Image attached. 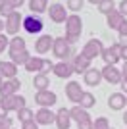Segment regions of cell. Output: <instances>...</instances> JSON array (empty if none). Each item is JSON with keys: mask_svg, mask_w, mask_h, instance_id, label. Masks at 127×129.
<instances>
[{"mask_svg": "<svg viewBox=\"0 0 127 129\" xmlns=\"http://www.w3.org/2000/svg\"><path fill=\"white\" fill-rule=\"evenodd\" d=\"M89 2H90V4H96V6H98V4L102 2V0H89Z\"/></svg>", "mask_w": 127, "mask_h": 129, "instance_id": "44", "label": "cell"}, {"mask_svg": "<svg viewBox=\"0 0 127 129\" xmlns=\"http://www.w3.org/2000/svg\"><path fill=\"white\" fill-rule=\"evenodd\" d=\"M12 12H16V10H14L6 0H2V2H0V16H2V17H8Z\"/></svg>", "mask_w": 127, "mask_h": 129, "instance_id": "32", "label": "cell"}, {"mask_svg": "<svg viewBox=\"0 0 127 129\" xmlns=\"http://www.w3.org/2000/svg\"><path fill=\"white\" fill-rule=\"evenodd\" d=\"M23 50H27L25 39H21L19 35L12 37V39H10V44H8V54H10V56H14V54H19V52H23Z\"/></svg>", "mask_w": 127, "mask_h": 129, "instance_id": "22", "label": "cell"}, {"mask_svg": "<svg viewBox=\"0 0 127 129\" xmlns=\"http://www.w3.org/2000/svg\"><path fill=\"white\" fill-rule=\"evenodd\" d=\"M121 81H127V62H123V68H121Z\"/></svg>", "mask_w": 127, "mask_h": 129, "instance_id": "42", "label": "cell"}, {"mask_svg": "<svg viewBox=\"0 0 127 129\" xmlns=\"http://www.w3.org/2000/svg\"><path fill=\"white\" fill-rule=\"evenodd\" d=\"M77 129H94V121H92V119L81 121V123H77Z\"/></svg>", "mask_w": 127, "mask_h": 129, "instance_id": "37", "label": "cell"}, {"mask_svg": "<svg viewBox=\"0 0 127 129\" xmlns=\"http://www.w3.org/2000/svg\"><path fill=\"white\" fill-rule=\"evenodd\" d=\"M48 85H50V79L44 73H37V75L33 77V87L37 91H48Z\"/></svg>", "mask_w": 127, "mask_h": 129, "instance_id": "25", "label": "cell"}, {"mask_svg": "<svg viewBox=\"0 0 127 129\" xmlns=\"http://www.w3.org/2000/svg\"><path fill=\"white\" fill-rule=\"evenodd\" d=\"M83 4H85V0H68L66 8H68V10H71L73 14H77V12H81Z\"/></svg>", "mask_w": 127, "mask_h": 129, "instance_id": "31", "label": "cell"}, {"mask_svg": "<svg viewBox=\"0 0 127 129\" xmlns=\"http://www.w3.org/2000/svg\"><path fill=\"white\" fill-rule=\"evenodd\" d=\"M69 114H71V119H73L75 123H81V121L92 119V118H90V114H89V110L81 108L79 104H75V106H71V108H69Z\"/></svg>", "mask_w": 127, "mask_h": 129, "instance_id": "23", "label": "cell"}, {"mask_svg": "<svg viewBox=\"0 0 127 129\" xmlns=\"http://www.w3.org/2000/svg\"><path fill=\"white\" fill-rule=\"evenodd\" d=\"M117 10L121 12L123 16L127 17V0H121V2H119V6H117Z\"/></svg>", "mask_w": 127, "mask_h": 129, "instance_id": "40", "label": "cell"}, {"mask_svg": "<svg viewBox=\"0 0 127 129\" xmlns=\"http://www.w3.org/2000/svg\"><path fill=\"white\" fill-rule=\"evenodd\" d=\"M19 89H21V81L17 79V77H14V79H4V81H2V85H0V98L17 94Z\"/></svg>", "mask_w": 127, "mask_h": 129, "instance_id": "11", "label": "cell"}, {"mask_svg": "<svg viewBox=\"0 0 127 129\" xmlns=\"http://www.w3.org/2000/svg\"><path fill=\"white\" fill-rule=\"evenodd\" d=\"M102 50H104V44H102L100 39H90V41H87V43H85V46H83V50H81V52H83L87 58L94 60V58H98V56L102 54Z\"/></svg>", "mask_w": 127, "mask_h": 129, "instance_id": "6", "label": "cell"}, {"mask_svg": "<svg viewBox=\"0 0 127 129\" xmlns=\"http://www.w3.org/2000/svg\"><path fill=\"white\" fill-rule=\"evenodd\" d=\"M21 25H23V16L19 14V10L12 12L10 16L6 17V21H4V31H6V35H12V37H16L17 33H19Z\"/></svg>", "mask_w": 127, "mask_h": 129, "instance_id": "4", "label": "cell"}, {"mask_svg": "<svg viewBox=\"0 0 127 129\" xmlns=\"http://www.w3.org/2000/svg\"><path fill=\"white\" fill-rule=\"evenodd\" d=\"M119 58L123 62H127V44H123V43H121V50H119Z\"/></svg>", "mask_w": 127, "mask_h": 129, "instance_id": "41", "label": "cell"}, {"mask_svg": "<svg viewBox=\"0 0 127 129\" xmlns=\"http://www.w3.org/2000/svg\"><path fill=\"white\" fill-rule=\"evenodd\" d=\"M17 119H19L21 123H25V121H31V119H35V112H33L31 108H21V110H17Z\"/></svg>", "mask_w": 127, "mask_h": 129, "instance_id": "28", "label": "cell"}, {"mask_svg": "<svg viewBox=\"0 0 127 129\" xmlns=\"http://www.w3.org/2000/svg\"><path fill=\"white\" fill-rule=\"evenodd\" d=\"M71 114H69V108H60L58 112H56V127L58 129H69L71 127Z\"/></svg>", "mask_w": 127, "mask_h": 129, "instance_id": "19", "label": "cell"}, {"mask_svg": "<svg viewBox=\"0 0 127 129\" xmlns=\"http://www.w3.org/2000/svg\"><path fill=\"white\" fill-rule=\"evenodd\" d=\"M2 29H4V21L0 19V33H2Z\"/></svg>", "mask_w": 127, "mask_h": 129, "instance_id": "46", "label": "cell"}, {"mask_svg": "<svg viewBox=\"0 0 127 129\" xmlns=\"http://www.w3.org/2000/svg\"><path fill=\"white\" fill-rule=\"evenodd\" d=\"M50 71H54V62H50L48 58H44V64H42V71H41V73L48 75Z\"/></svg>", "mask_w": 127, "mask_h": 129, "instance_id": "35", "label": "cell"}, {"mask_svg": "<svg viewBox=\"0 0 127 129\" xmlns=\"http://www.w3.org/2000/svg\"><path fill=\"white\" fill-rule=\"evenodd\" d=\"M8 44H10V37L6 33H0V54L4 50H8Z\"/></svg>", "mask_w": 127, "mask_h": 129, "instance_id": "34", "label": "cell"}, {"mask_svg": "<svg viewBox=\"0 0 127 129\" xmlns=\"http://www.w3.org/2000/svg\"><path fill=\"white\" fill-rule=\"evenodd\" d=\"M0 2H2V0H0Z\"/></svg>", "mask_w": 127, "mask_h": 129, "instance_id": "50", "label": "cell"}, {"mask_svg": "<svg viewBox=\"0 0 127 129\" xmlns=\"http://www.w3.org/2000/svg\"><path fill=\"white\" fill-rule=\"evenodd\" d=\"M2 81H4V77H2V75H0V85H2Z\"/></svg>", "mask_w": 127, "mask_h": 129, "instance_id": "47", "label": "cell"}, {"mask_svg": "<svg viewBox=\"0 0 127 129\" xmlns=\"http://www.w3.org/2000/svg\"><path fill=\"white\" fill-rule=\"evenodd\" d=\"M83 81H85V85L87 87H98L102 83V71L100 70H96V68H90V70H87L83 73Z\"/></svg>", "mask_w": 127, "mask_h": 129, "instance_id": "17", "label": "cell"}, {"mask_svg": "<svg viewBox=\"0 0 127 129\" xmlns=\"http://www.w3.org/2000/svg\"><path fill=\"white\" fill-rule=\"evenodd\" d=\"M125 129H127V127H125Z\"/></svg>", "mask_w": 127, "mask_h": 129, "instance_id": "51", "label": "cell"}, {"mask_svg": "<svg viewBox=\"0 0 127 129\" xmlns=\"http://www.w3.org/2000/svg\"><path fill=\"white\" fill-rule=\"evenodd\" d=\"M81 94H83V85H79V81H69L68 85H66V96L73 104L79 102Z\"/></svg>", "mask_w": 127, "mask_h": 129, "instance_id": "16", "label": "cell"}, {"mask_svg": "<svg viewBox=\"0 0 127 129\" xmlns=\"http://www.w3.org/2000/svg\"><path fill=\"white\" fill-rule=\"evenodd\" d=\"M123 123H125V127H127V112H125V116H123Z\"/></svg>", "mask_w": 127, "mask_h": 129, "instance_id": "45", "label": "cell"}, {"mask_svg": "<svg viewBox=\"0 0 127 129\" xmlns=\"http://www.w3.org/2000/svg\"><path fill=\"white\" fill-rule=\"evenodd\" d=\"M117 35H119V39H127V19L117 27Z\"/></svg>", "mask_w": 127, "mask_h": 129, "instance_id": "36", "label": "cell"}, {"mask_svg": "<svg viewBox=\"0 0 127 129\" xmlns=\"http://www.w3.org/2000/svg\"><path fill=\"white\" fill-rule=\"evenodd\" d=\"M25 106H27V100L21 94H12V96L0 98V110L6 112V114L17 112V110H21V108H25Z\"/></svg>", "mask_w": 127, "mask_h": 129, "instance_id": "3", "label": "cell"}, {"mask_svg": "<svg viewBox=\"0 0 127 129\" xmlns=\"http://www.w3.org/2000/svg\"><path fill=\"white\" fill-rule=\"evenodd\" d=\"M71 64H73L75 73H85L87 70H90V68H92V66H90V64H92V60L87 58L83 52H79L77 56H73V62H71Z\"/></svg>", "mask_w": 127, "mask_h": 129, "instance_id": "18", "label": "cell"}, {"mask_svg": "<svg viewBox=\"0 0 127 129\" xmlns=\"http://www.w3.org/2000/svg\"><path fill=\"white\" fill-rule=\"evenodd\" d=\"M112 10H116L114 0H102L100 4H98V12H100V14H104V16H108Z\"/></svg>", "mask_w": 127, "mask_h": 129, "instance_id": "29", "label": "cell"}, {"mask_svg": "<svg viewBox=\"0 0 127 129\" xmlns=\"http://www.w3.org/2000/svg\"><path fill=\"white\" fill-rule=\"evenodd\" d=\"M0 75L4 77V79L17 77V66L12 60H0Z\"/></svg>", "mask_w": 127, "mask_h": 129, "instance_id": "20", "label": "cell"}, {"mask_svg": "<svg viewBox=\"0 0 127 129\" xmlns=\"http://www.w3.org/2000/svg\"><path fill=\"white\" fill-rule=\"evenodd\" d=\"M119 50H121V43H116L102 50L100 58L104 60V66H117V62L121 60L119 58Z\"/></svg>", "mask_w": 127, "mask_h": 129, "instance_id": "5", "label": "cell"}, {"mask_svg": "<svg viewBox=\"0 0 127 129\" xmlns=\"http://www.w3.org/2000/svg\"><path fill=\"white\" fill-rule=\"evenodd\" d=\"M102 79L110 85H119L121 83V70L117 66H104L102 68Z\"/></svg>", "mask_w": 127, "mask_h": 129, "instance_id": "10", "label": "cell"}, {"mask_svg": "<svg viewBox=\"0 0 127 129\" xmlns=\"http://www.w3.org/2000/svg\"><path fill=\"white\" fill-rule=\"evenodd\" d=\"M52 44H54V37H50V35H41V37L35 41V52L37 54L52 52Z\"/></svg>", "mask_w": 127, "mask_h": 129, "instance_id": "15", "label": "cell"}, {"mask_svg": "<svg viewBox=\"0 0 127 129\" xmlns=\"http://www.w3.org/2000/svg\"><path fill=\"white\" fill-rule=\"evenodd\" d=\"M125 19H127V17L123 16V14H121L119 10H117V8H116V10H112L110 14L106 16V25L110 27V29H116V31H117V27L121 25V23L125 21Z\"/></svg>", "mask_w": 127, "mask_h": 129, "instance_id": "21", "label": "cell"}, {"mask_svg": "<svg viewBox=\"0 0 127 129\" xmlns=\"http://www.w3.org/2000/svg\"><path fill=\"white\" fill-rule=\"evenodd\" d=\"M56 77H60V79H69V77L75 73L73 70V64L69 62V60H66V62H58V64H54V71H52Z\"/></svg>", "mask_w": 127, "mask_h": 129, "instance_id": "12", "label": "cell"}, {"mask_svg": "<svg viewBox=\"0 0 127 129\" xmlns=\"http://www.w3.org/2000/svg\"><path fill=\"white\" fill-rule=\"evenodd\" d=\"M52 54L60 62H66L73 56V46L66 41V37H54V44H52Z\"/></svg>", "mask_w": 127, "mask_h": 129, "instance_id": "2", "label": "cell"}, {"mask_svg": "<svg viewBox=\"0 0 127 129\" xmlns=\"http://www.w3.org/2000/svg\"><path fill=\"white\" fill-rule=\"evenodd\" d=\"M35 121L39 125H52L56 121V112H52L50 108H39L35 112Z\"/></svg>", "mask_w": 127, "mask_h": 129, "instance_id": "13", "label": "cell"}, {"mask_svg": "<svg viewBox=\"0 0 127 129\" xmlns=\"http://www.w3.org/2000/svg\"><path fill=\"white\" fill-rule=\"evenodd\" d=\"M125 106H127V96L121 91L119 92H112L110 96H108V108H110V110L119 112V110H123Z\"/></svg>", "mask_w": 127, "mask_h": 129, "instance_id": "14", "label": "cell"}, {"mask_svg": "<svg viewBox=\"0 0 127 129\" xmlns=\"http://www.w3.org/2000/svg\"><path fill=\"white\" fill-rule=\"evenodd\" d=\"M23 29H25L29 35H39V33L44 29V23H42V19L41 17H37V16H25L23 17Z\"/></svg>", "mask_w": 127, "mask_h": 129, "instance_id": "8", "label": "cell"}, {"mask_svg": "<svg viewBox=\"0 0 127 129\" xmlns=\"http://www.w3.org/2000/svg\"><path fill=\"white\" fill-rule=\"evenodd\" d=\"M6 2H8V4H10L14 10H19L21 6H23V2H25V0H6Z\"/></svg>", "mask_w": 127, "mask_h": 129, "instance_id": "39", "label": "cell"}, {"mask_svg": "<svg viewBox=\"0 0 127 129\" xmlns=\"http://www.w3.org/2000/svg\"><path fill=\"white\" fill-rule=\"evenodd\" d=\"M110 129H114V127H110Z\"/></svg>", "mask_w": 127, "mask_h": 129, "instance_id": "49", "label": "cell"}, {"mask_svg": "<svg viewBox=\"0 0 127 129\" xmlns=\"http://www.w3.org/2000/svg\"><path fill=\"white\" fill-rule=\"evenodd\" d=\"M94 129H110V121H108V118H104V116L96 118L94 119Z\"/></svg>", "mask_w": 127, "mask_h": 129, "instance_id": "33", "label": "cell"}, {"mask_svg": "<svg viewBox=\"0 0 127 129\" xmlns=\"http://www.w3.org/2000/svg\"><path fill=\"white\" fill-rule=\"evenodd\" d=\"M12 129H16V127H12Z\"/></svg>", "mask_w": 127, "mask_h": 129, "instance_id": "48", "label": "cell"}, {"mask_svg": "<svg viewBox=\"0 0 127 129\" xmlns=\"http://www.w3.org/2000/svg\"><path fill=\"white\" fill-rule=\"evenodd\" d=\"M14 127V119L10 118V114L2 112L0 114V129H12Z\"/></svg>", "mask_w": 127, "mask_h": 129, "instance_id": "30", "label": "cell"}, {"mask_svg": "<svg viewBox=\"0 0 127 129\" xmlns=\"http://www.w3.org/2000/svg\"><path fill=\"white\" fill-rule=\"evenodd\" d=\"M81 33H83V21H81V17L77 14L68 16V19H66V35H64L66 41L69 44H73L75 41H79Z\"/></svg>", "mask_w": 127, "mask_h": 129, "instance_id": "1", "label": "cell"}, {"mask_svg": "<svg viewBox=\"0 0 127 129\" xmlns=\"http://www.w3.org/2000/svg\"><path fill=\"white\" fill-rule=\"evenodd\" d=\"M79 104L81 108H85V110H89V108H92L96 104V98H94V94L92 92H89V91H83V94H81V98H79Z\"/></svg>", "mask_w": 127, "mask_h": 129, "instance_id": "26", "label": "cell"}, {"mask_svg": "<svg viewBox=\"0 0 127 129\" xmlns=\"http://www.w3.org/2000/svg\"><path fill=\"white\" fill-rule=\"evenodd\" d=\"M42 64H44V58H42V56H31L25 64V71H29V73H41Z\"/></svg>", "mask_w": 127, "mask_h": 129, "instance_id": "24", "label": "cell"}, {"mask_svg": "<svg viewBox=\"0 0 127 129\" xmlns=\"http://www.w3.org/2000/svg\"><path fill=\"white\" fill-rule=\"evenodd\" d=\"M48 17L54 23H66V19H68V8H64V4H60V2H54V4L48 6Z\"/></svg>", "mask_w": 127, "mask_h": 129, "instance_id": "9", "label": "cell"}, {"mask_svg": "<svg viewBox=\"0 0 127 129\" xmlns=\"http://www.w3.org/2000/svg\"><path fill=\"white\" fill-rule=\"evenodd\" d=\"M35 102L41 108H52L54 104L58 102V96H56V92H52L50 89H48V91H37L35 92Z\"/></svg>", "mask_w": 127, "mask_h": 129, "instance_id": "7", "label": "cell"}, {"mask_svg": "<svg viewBox=\"0 0 127 129\" xmlns=\"http://www.w3.org/2000/svg\"><path fill=\"white\" fill-rule=\"evenodd\" d=\"M21 129H39V123L35 121V119H31V121H25V123H21Z\"/></svg>", "mask_w": 127, "mask_h": 129, "instance_id": "38", "label": "cell"}, {"mask_svg": "<svg viewBox=\"0 0 127 129\" xmlns=\"http://www.w3.org/2000/svg\"><path fill=\"white\" fill-rule=\"evenodd\" d=\"M119 89H121V92L127 96V81H121V83H119Z\"/></svg>", "mask_w": 127, "mask_h": 129, "instance_id": "43", "label": "cell"}, {"mask_svg": "<svg viewBox=\"0 0 127 129\" xmlns=\"http://www.w3.org/2000/svg\"><path fill=\"white\" fill-rule=\"evenodd\" d=\"M29 10L33 14H42L48 10V0H29Z\"/></svg>", "mask_w": 127, "mask_h": 129, "instance_id": "27", "label": "cell"}]
</instances>
